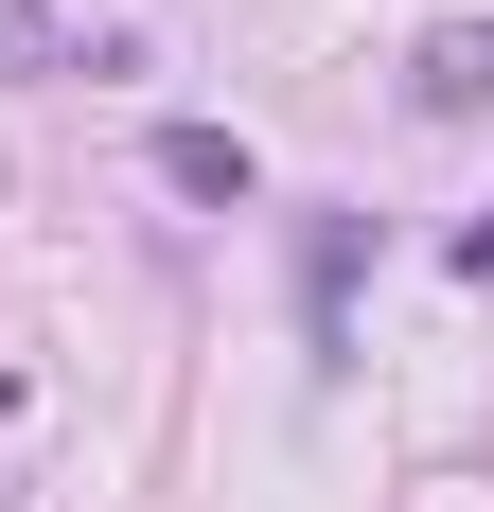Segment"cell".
I'll use <instances>...</instances> for the list:
<instances>
[{
  "label": "cell",
  "mask_w": 494,
  "mask_h": 512,
  "mask_svg": "<svg viewBox=\"0 0 494 512\" xmlns=\"http://www.w3.org/2000/svg\"><path fill=\"white\" fill-rule=\"evenodd\" d=\"M159 177H177V195H247V142L230 124H159Z\"/></svg>",
  "instance_id": "cell-1"
},
{
  "label": "cell",
  "mask_w": 494,
  "mask_h": 512,
  "mask_svg": "<svg viewBox=\"0 0 494 512\" xmlns=\"http://www.w3.org/2000/svg\"><path fill=\"white\" fill-rule=\"evenodd\" d=\"M494 89V36H424V106H477Z\"/></svg>",
  "instance_id": "cell-2"
}]
</instances>
